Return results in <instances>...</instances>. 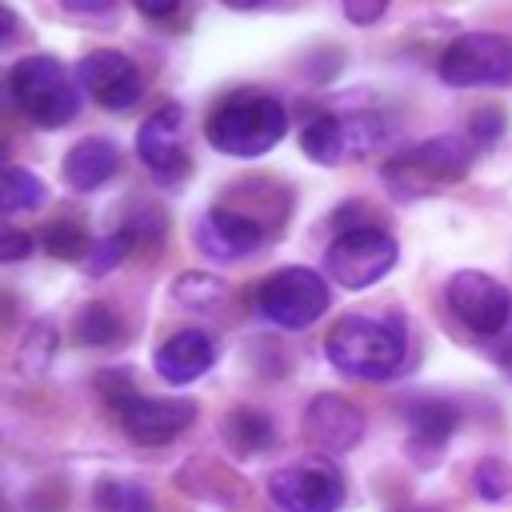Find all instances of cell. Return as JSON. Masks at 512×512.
Segmentation results:
<instances>
[{
  "instance_id": "7402d4cb",
  "label": "cell",
  "mask_w": 512,
  "mask_h": 512,
  "mask_svg": "<svg viewBox=\"0 0 512 512\" xmlns=\"http://www.w3.org/2000/svg\"><path fill=\"white\" fill-rule=\"evenodd\" d=\"M44 200H48V188H44L40 176H32L28 168H16V164L4 168L0 208H4L8 216H16V212H32V208H40Z\"/></svg>"
},
{
  "instance_id": "3957f363",
  "label": "cell",
  "mask_w": 512,
  "mask_h": 512,
  "mask_svg": "<svg viewBox=\"0 0 512 512\" xmlns=\"http://www.w3.org/2000/svg\"><path fill=\"white\" fill-rule=\"evenodd\" d=\"M8 96L36 128H64L80 112L76 84L56 56H24L8 68Z\"/></svg>"
},
{
  "instance_id": "7a4b0ae2",
  "label": "cell",
  "mask_w": 512,
  "mask_h": 512,
  "mask_svg": "<svg viewBox=\"0 0 512 512\" xmlns=\"http://www.w3.org/2000/svg\"><path fill=\"white\" fill-rule=\"evenodd\" d=\"M324 352L332 360V368H340L344 376H360V380H384L404 364L408 352V336L400 320H376V316H344L336 320V328L324 340Z\"/></svg>"
},
{
  "instance_id": "ac0fdd59",
  "label": "cell",
  "mask_w": 512,
  "mask_h": 512,
  "mask_svg": "<svg viewBox=\"0 0 512 512\" xmlns=\"http://www.w3.org/2000/svg\"><path fill=\"white\" fill-rule=\"evenodd\" d=\"M408 428H412V452H416V444L420 448H440L456 428V408L448 400L424 396L408 408Z\"/></svg>"
},
{
  "instance_id": "e0dca14e",
  "label": "cell",
  "mask_w": 512,
  "mask_h": 512,
  "mask_svg": "<svg viewBox=\"0 0 512 512\" xmlns=\"http://www.w3.org/2000/svg\"><path fill=\"white\" fill-rule=\"evenodd\" d=\"M272 420L260 412V408H232L224 420H220V440L232 456H256V452H268L272 444Z\"/></svg>"
},
{
  "instance_id": "44dd1931",
  "label": "cell",
  "mask_w": 512,
  "mask_h": 512,
  "mask_svg": "<svg viewBox=\"0 0 512 512\" xmlns=\"http://www.w3.org/2000/svg\"><path fill=\"white\" fill-rule=\"evenodd\" d=\"M92 504H96V512H152V492L140 480L104 476L92 488Z\"/></svg>"
},
{
  "instance_id": "5b68a950",
  "label": "cell",
  "mask_w": 512,
  "mask_h": 512,
  "mask_svg": "<svg viewBox=\"0 0 512 512\" xmlns=\"http://www.w3.org/2000/svg\"><path fill=\"white\" fill-rule=\"evenodd\" d=\"M472 160H476V144L472 140H464V136H432V140L416 144L412 152H404L400 160H392L384 168V176L400 196H420L428 188L456 184L460 176H468Z\"/></svg>"
},
{
  "instance_id": "1f68e13d",
  "label": "cell",
  "mask_w": 512,
  "mask_h": 512,
  "mask_svg": "<svg viewBox=\"0 0 512 512\" xmlns=\"http://www.w3.org/2000/svg\"><path fill=\"white\" fill-rule=\"evenodd\" d=\"M140 12H144V16H172L176 4H172V0H168V4H140Z\"/></svg>"
},
{
  "instance_id": "4316f807",
  "label": "cell",
  "mask_w": 512,
  "mask_h": 512,
  "mask_svg": "<svg viewBox=\"0 0 512 512\" xmlns=\"http://www.w3.org/2000/svg\"><path fill=\"white\" fill-rule=\"evenodd\" d=\"M472 484L484 500H500V496L512 492V468L500 464V460H480L476 472H472Z\"/></svg>"
},
{
  "instance_id": "f546056e",
  "label": "cell",
  "mask_w": 512,
  "mask_h": 512,
  "mask_svg": "<svg viewBox=\"0 0 512 512\" xmlns=\"http://www.w3.org/2000/svg\"><path fill=\"white\" fill-rule=\"evenodd\" d=\"M384 0H348L344 4V16L352 20V24H372V20H380L384 16Z\"/></svg>"
},
{
  "instance_id": "ffe728a7",
  "label": "cell",
  "mask_w": 512,
  "mask_h": 512,
  "mask_svg": "<svg viewBox=\"0 0 512 512\" xmlns=\"http://www.w3.org/2000/svg\"><path fill=\"white\" fill-rule=\"evenodd\" d=\"M120 332H124V324H120V316H116L104 300L84 304V308L76 312V320H72V340H76V344H84V348L116 344V340H120Z\"/></svg>"
},
{
  "instance_id": "2e32d148",
  "label": "cell",
  "mask_w": 512,
  "mask_h": 512,
  "mask_svg": "<svg viewBox=\"0 0 512 512\" xmlns=\"http://www.w3.org/2000/svg\"><path fill=\"white\" fill-rule=\"evenodd\" d=\"M116 164H120V152L108 136H84L64 152V180L76 192H92L116 172Z\"/></svg>"
},
{
  "instance_id": "f1b7e54d",
  "label": "cell",
  "mask_w": 512,
  "mask_h": 512,
  "mask_svg": "<svg viewBox=\"0 0 512 512\" xmlns=\"http://www.w3.org/2000/svg\"><path fill=\"white\" fill-rule=\"evenodd\" d=\"M468 128H472V140L492 144V140H500V132H504V112H500V108H480V112H472Z\"/></svg>"
},
{
  "instance_id": "277c9868",
  "label": "cell",
  "mask_w": 512,
  "mask_h": 512,
  "mask_svg": "<svg viewBox=\"0 0 512 512\" xmlns=\"http://www.w3.org/2000/svg\"><path fill=\"white\" fill-rule=\"evenodd\" d=\"M248 300L276 328L300 332V328H308V324H316L324 316V308H328V284L320 280V272L296 264V268H280L268 280H260Z\"/></svg>"
},
{
  "instance_id": "8992f818",
  "label": "cell",
  "mask_w": 512,
  "mask_h": 512,
  "mask_svg": "<svg viewBox=\"0 0 512 512\" xmlns=\"http://www.w3.org/2000/svg\"><path fill=\"white\" fill-rule=\"evenodd\" d=\"M392 264H396V240L384 228H348L324 252L328 276L344 288H368L384 280Z\"/></svg>"
},
{
  "instance_id": "d4e9b609",
  "label": "cell",
  "mask_w": 512,
  "mask_h": 512,
  "mask_svg": "<svg viewBox=\"0 0 512 512\" xmlns=\"http://www.w3.org/2000/svg\"><path fill=\"white\" fill-rule=\"evenodd\" d=\"M44 248L56 256V260H72V264H84L88 252H92V240L80 224L72 220H56L48 232H44Z\"/></svg>"
},
{
  "instance_id": "603a6c76",
  "label": "cell",
  "mask_w": 512,
  "mask_h": 512,
  "mask_svg": "<svg viewBox=\"0 0 512 512\" xmlns=\"http://www.w3.org/2000/svg\"><path fill=\"white\" fill-rule=\"evenodd\" d=\"M56 328L48 324V320H36L32 328H28V336H24V344H20V356H16V372L20 376H40L48 364H52V352H56Z\"/></svg>"
},
{
  "instance_id": "ba28073f",
  "label": "cell",
  "mask_w": 512,
  "mask_h": 512,
  "mask_svg": "<svg viewBox=\"0 0 512 512\" xmlns=\"http://www.w3.org/2000/svg\"><path fill=\"white\" fill-rule=\"evenodd\" d=\"M268 496L284 512H336L344 504V480L328 460L312 456V460L276 468L268 476Z\"/></svg>"
},
{
  "instance_id": "9a60e30c",
  "label": "cell",
  "mask_w": 512,
  "mask_h": 512,
  "mask_svg": "<svg viewBox=\"0 0 512 512\" xmlns=\"http://www.w3.org/2000/svg\"><path fill=\"white\" fill-rule=\"evenodd\" d=\"M212 360H216V344L200 328H180L156 348V372L168 384H188V380L204 376L212 368Z\"/></svg>"
},
{
  "instance_id": "83f0119b",
  "label": "cell",
  "mask_w": 512,
  "mask_h": 512,
  "mask_svg": "<svg viewBox=\"0 0 512 512\" xmlns=\"http://www.w3.org/2000/svg\"><path fill=\"white\" fill-rule=\"evenodd\" d=\"M96 388H100V396L120 412L132 396H140L136 388H132V372H124V368H108V372H100L96 376Z\"/></svg>"
},
{
  "instance_id": "8fae6325",
  "label": "cell",
  "mask_w": 512,
  "mask_h": 512,
  "mask_svg": "<svg viewBox=\"0 0 512 512\" xmlns=\"http://www.w3.org/2000/svg\"><path fill=\"white\" fill-rule=\"evenodd\" d=\"M76 76H80L84 92L96 96V104L108 108V112H124V108H132V104L140 100V72H136V64H132L124 52H116V48H96V52H88V56L80 60Z\"/></svg>"
},
{
  "instance_id": "4fadbf2b",
  "label": "cell",
  "mask_w": 512,
  "mask_h": 512,
  "mask_svg": "<svg viewBox=\"0 0 512 512\" xmlns=\"http://www.w3.org/2000/svg\"><path fill=\"white\" fill-rule=\"evenodd\" d=\"M364 436V412L336 396V392H320L308 400L304 408V440L316 452H352Z\"/></svg>"
},
{
  "instance_id": "7c38bea8",
  "label": "cell",
  "mask_w": 512,
  "mask_h": 512,
  "mask_svg": "<svg viewBox=\"0 0 512 512\" xmlns=\"http://www.w3.org/2000/svg\"><path fill=\"white\" fill-rule=\"evenodd\" d=\"M116 416H120V428L132 440L168 444L196 420V404L184 400V396H132Z\"/></svg>"
},
{
  "instance_id": "d6986e66",
  "label": "cell",
  "mask_w": 512,
  "mask_h": 512,
  "mask_svg": "<svg viewBox=\"0 0 512 512\" xmlns=\"http://www.w3.org/2000/svg\"><path fill=\"white\" fill-rule=\"evenodd\" d=\"M300 148L308 160L316 164H340L344 152H348V132H344V120L332 116V112H320L312 116L304 128H300Z\"/></svg>"
},
{
  "instance_id": "9c48e42d",
  "label": "cell",
  "mask_w": 512,
  "mask_h": 512,
  "mask_svg": "<svg viewBox=\"0 0 512 512\" xmlns=\"http://www.w3.org/2000/svg\"><path fill=\"white\" fill-rule=\"evenodd\" d=\"M448 296V308L480 336H500L508 324H512V296L508 288L488 276V272H476V268H464L448 280L444 288Z\"/></svg>"
},
{
  "instance_id": "5bb4252c",
  "label": "cell",
  "mask_w": 512,
  "mask_h": 512,
  "mask_svg": "<svg viewBox=\"0 0 512 512\" xmlns=\"http://www.w3.org/2000/svg\"><path fill=\"white\" fill-rule=\"evenodd\" d=\"M264 240H268L264 224L252 220V216H244L240 208H228V204L208 208V212L200 216V224H196V244H200V252L212 256V260H244V256H252Z\"/></svg>"
},
{
  "instance_id": "484cf974",
  "label": "cell",
  "mask_w": 512,
  "mask_h": 512,
  "mask_svg": "<svg viewBox=\"0 0 512 512\" xmlns=\"http://www.w3.org/2000/svg\"><path fill=\"white\" fill-rule=\"evenodd\" d=\"M136 240L128 236V228H120V232H112V236H104V240H96L92 244V252H88V260L80 264L88 276H104V272H112L124 256H128V248H132Z\"/></svg>"
},
{
  "instance_id": "6da1fadb",
  "label": "cell",
  "mask_w": 512,
  "mask_h": 512,
  "mask_svg": "<svg viewBox=\"0 0 512 512\" xmlns=\"http://www.w3.org/2000/svg\"><path fill=\"white\" fill-rule=\"evenodd\" d=\"M284 128H288V116L276 96L240 88V92H228L212 108L204 136L224 156H264L284 136Z\"/></svg>"
},
{
  "instance_id": "52a82bcc",
  "label": "cell",
  "mask_w": 512,
  "mask_h": 512,
  "mask_svg": "<svg viewBox=\"0 0 512 512\" xmlns=\"http://www.w3.org/2000/svg\"><path fill=\"white\" fill-rule=\"evenodd\" d=\"M440 80L452 88L508 84L512 80V40L496 32H464L440 56Z\"/></svg>"
},
{
  "instance_id": "cb8c5ba5",
  "label": "cell",
  "mask_w": 512,
  "mask_h": 512,
  "mask_svg": "<svg viewBox=\"0 0 512 512\" xmlns=\"http://www.w3.org/2000/svg\"><path fill=\"white\" fill-rule=\"evenodd\" d=\"M172 296H176L184 308L204 312V308H212V304L224 300V280H216V276H208V272H184V276H176Z\"/></svg>"
},
{
  "instance_id": "30bf717a",
  "label": "cell",
  "mask_w": 512,
  "mask_h": 512,
  "mask_svg": "<svg viewBox=\"0 0 512 512\" xmlns=\"http://www.w3.org/2000/svg\"><path fill=\"white\" fill-rule=\"evenodd\" d=\"M180 124H184V108H180L176 100H168V104H160V108L140 124V132H136V152H140V160H144L148 172L160 176L164 184L184 180L188 168H192V156H188V148L180 144Z\"/></svg>"
},
{
  "instance_id": "4dcf8cb0",
  "label": "cell",
  "mask_w": 512,
  "mask_h": 512,
  "mask_svg": "<svg viewBox=\"0 0 512 512\" xmlns=\"http://www.w3.org/2000/svg\"><path fill=\"white\" fill-rule=\"evenodd\" d=\"M32 252V236H24V232H16V228H8L4 236H0V256L4 260H20V256H28Z\"/></svg>"
}]
</instances>
